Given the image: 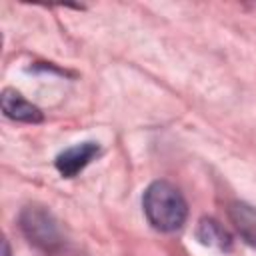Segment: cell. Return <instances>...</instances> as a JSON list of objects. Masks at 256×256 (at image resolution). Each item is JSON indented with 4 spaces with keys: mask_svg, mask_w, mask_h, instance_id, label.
Returning <instances> with one entry per match:
<instances>
[{
    "mask_svg": "<svg viewBox=\"0 0 256 256\" xmlns=\"http://www.w3.org/2000/svg\"><path fill=\"white\" fill-rule=\"evenodd\" d=\"M100 148L96 142H82L76 144L72 148H66L64 152H60L56 156V168L64 178H72L78 172H82L96 156H98Z\"/></svg>",
    "mask_w": 256,
    "mask_h": 256,
    "instance_id": "cell-3",
    "label": "cell"
},
{
    "mask_svg": "<svg viewBox=\"0 0 256 256\" xmlns=\"http://www.w3.org/2000/svg\"><path fill=\"white\" fill-rule=\"evenodd\" d=\"M196 236L202 244L206 246H214L220 250H228L232 246V238L226 232V228L220 226V222H216L214 218H202L196 230Z\"/></svg>",
    "mask_w": 256,
    "mask_h": 256,
    "instance_id": "cell-6",
    "label": "cell"
},
{
    "mask_svg": "<svg viewBox=\"0 0 256 256\" xmlns=\"http://www.w3.org/2000/svg\"><path fill=\"white\" fill-rule=\"evenodd\" d=\"M20 230L40 250L52 252L62 244V232L56 218L42 206H26L20 212Z\"/></svg>",
    "mask_w": 256,
    "mask_h": 256,
    "instance_id": "cell-2",
    "label": "cell"
},
{
    "mask_svg": "<svg viewBox=\"0 0 256 256\" xmlns=\"http://www.w3.org/2000/svg\"><path fill=\"white\" fill-rule=\"evenodd\" d=\"M2 248H4V254L2 256H10V246H8V240L2 242Z\"/></svg>",
    "mask_w": 256,
    "mask_h": 256,
    "instance_id": "cell-7",
    "label": "cell"
},
{
    "mask_svg": "<svg viewBox=\"0 0 256 256\" xmlns=\"http://www.w3.org/2000/svg\"><path fill=\"white\" fill-rule=\"evenodd\" d=\"M228 216L242 240L256 248V208L248 202H232L228 206Z\"/></svg>",
    "mask_w": 256,
    "mask_h": 256,
    "instance_id": "cell-5",
    "label": "cell"
},
{
    "mask_svg": "<svg viewBox=\"0 0 256 256\" xmlns=\"http://www.w3.org/2000/svg\"><path fill=\"white\" fill-rule=\"evenodd\" d=\"M0 108L4 112L6 118L16 120V122H28V124H36L42 122V112L38 106H34L32 102H28L20 92H16L14 88H4L2 96H0Z\"/></svg>",
    "mask_w": 256,
    "mask_h": 256,
    "instance_id": "cell-4",
    "label": "cell"
},
{
    "mask_svg": "<svg viewBox=\"0 0 256 256\" xmlns=\"http://www.w3.org/2000/svg\"><path fill=\"white\" fill-rule=\"evenodd\" d=\"M142 208L148 222L160 232L178 230L188 216V206L182 192L166 180H156L146 188Z\"/></svg>",
    "mask_w": 256,
    "mask_h": 256,
    "instance_id": "cell-1",
    "label": "cell"
}]
</instances>
